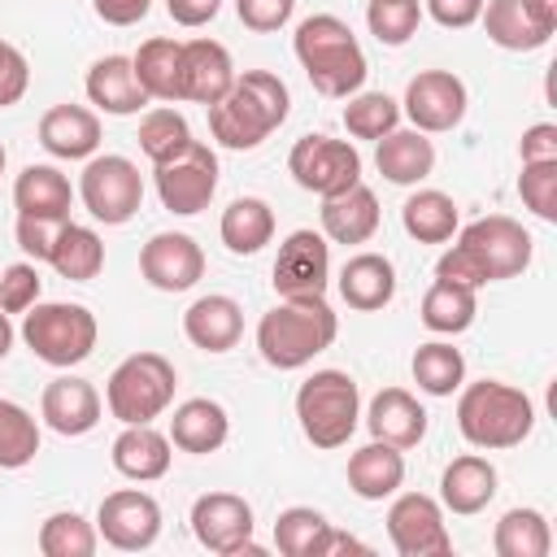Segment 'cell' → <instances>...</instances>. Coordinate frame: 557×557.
<instances>
[{
	"mask_svg": "<svg viewBox=\"0 0 557 557\" xmlns=\"http://www.w3.org/2000/svg\"><path fill=\"white\" fill-rule=\"evenodd\" d=\"M531 235L522 222L505 218V213H487L479 222H470L457 244L435 261V278L461 283V287H483V283H500L513 278L531 265Z\"/></svg>",
	"mask_w": 557,
	"mask_h": 557,
	"instance_id": "1",
	"label": "cell"
},
{
	"mask_svg": "<svg viewBox=\"0 0 557 557\" xmlns=\"http://www.w3.org/2000/svg\"><path fill=\"white\" fill-rule=\"evenodd\" d=\"M287 109H292V96L278 74L244 70V74H235V87L218 104H209V131L222 148L248 152L270 131H278L287 122Z\"/></svg>",
	"mask_w": 557,
	"mask_h": 557,
	"instance_id": "2",
	"label": "cell"
},
{
	"mask_svg": "<svg viewBox=\"0 0 557 557\" xmlns=\"http://www.w3.org/2000/svg\"><path fill=\"white\" fill-rule=\"evenodd\" d=\"M292 48H296V61H300V70L309 74V83H313L322 96H331V100H348L352 91H361V83H366V74H370L357 35H352L348 22L335 17V13H313V17H305V22L296 26Z\"/></svg>",
	"mask_w": 557,
	"mask_h": 557,
	"instance_id": "3",
	"label": "cell"
},
{
	"mask_svg": "<svg viewBox=\"0 0 557 557\" xmlns=\"http://www.w3.org/2000/svg\"><path fill=\"white\" fill-rule=\"evenodd\" d=\"M339 335V318L322 296H296L261 313L257 322V352L274 370H300L318 352H326Z\"/></svg>",
	"mask_w": 557,
	"mask_h": 557,
	"instance_id": "4",
	"label": "cell"
},
{
	"mask_svg": "<svg viewBox=\"0 0 557 557\" xmlns=\"http://www.w3.org/2000/svg\"><path fill=\"white\" fill-rule=\"evenodd\" d=\"M457 431L487 453L518 448L535 431V405L522 387H509L500 379H479L457 387Z\"/></svg>",
	"mask_w": 557,
	"mask_h": 557,
	"instance_id": "5",
	"label": "cell"
},
{
	"mask_svg": "<svg viewBox=\"0 0 557 557\" xmlns=\"http://www.w3.org/2000/svg\"><path fill=\"white\" fill-rule=\"evenodd\" d=\"M296 418L313 448H344L361 422L357 379L344 370H313L296 392Z\"/></svg>",
	"mask_w": 557,
	"mask_h": 557,
	"instance_id": "6",
	"label": "cell"
},
{
	"mask_svg": "<svg viewBox=\"0 0 557 557\" xmlns=\"http://www.w3.org/2000/svg\"><path fill=\"white\" fill-rule=\"evenodd\" d=\"M96 335H100V326H96V313L87 305H70V300H44L39 305L35 300L22 313L26 348L39 361L57 366V370H70V366L87 361L91 348H96Z\"/></svg>",
	"mask_w": 557,
	"mask_h": 557,
	"instance_id": "7",
	"label": "cell"
},
{
	"mask_svg": "<svg viewBox=\"0 0 557 557\" xmlns=\"http://www.w3.org/2000/svg\"><path fill=\"white\" fill-rule=\"evenodd\" d=\"M174 387H178V374L161 352H131L109 374L104 405L122 426H135V422L161 418L174 400Z\"/></svg>",
	"mask_w": 557,
	"mask_h": 557,
	"instance_id": "8",
	"label": "cell"
},
{
	"mask_svg": "<svg viewBox=\"0 0 557 557\" xmlns=\"http://www.w3.org/2000/svg\"><path fill=\"white\" fill-rule=\"evenodd\" d=\"M78 196H83V209L104 222V226H122L139 213L144 205V178H139V165L131 157H117V152H104V157H87L83 174H78Z\"/></svg>",
	"mask_w": 557,
	"mask_h": 557,
	"instance_id": "9",
	"label": "cell"
},
{
	"mask_svg": "<svg viewBox=\"0 0 557 557\" xmlns=\"http://www.w3.org/2000/svg\"><path fill=\"white\" fill-rule=\"evenodd\" d=\"M287 170L296 178V187L313 191V196H335L352 183H361V157L348 139H331V135H300L287 152Z\"/></svg>",
	"mask_w": 557,
	"mask_h": 557,
	"instance_id": "10",
	"label": "cell"
},
{
	"mask_svg": "<svg viewBox=\"0 0 557 557\" xmlns=\"http://www.w3.org/2000/svg\"><path fill=\"white\" fill-rule=\"evenodd\" d=\"M213 191H218V157L200 139H191L174 161L157 165V196L178 218H191V213L209 209Z\"/></svg>",
	"mask_w": 557,
	"mask_h": 557,
	"instance_id": "11",
	"label": "cell"
},
{
	"mask_svg": "<svg viewBox=\"0 0 557 557\" xmlns=\"http://www.w3.org/2000/svg\"><path fill=\"white\" fill-rule=\"evenodd\" d=\"M387 535L400 557H448L453 535L444 522V505L426 492H400L387 509Z\"/></svg>",
	"mask_w": 557,
	"mask_h": 557,
	"instance_id": "12",
	"label": "cell"
},
{
	"mask_svg": "<svg viewBox=\"0 0 557 557\" xmlns=\"http://www.w3.org/2000/svg\"><path fill=\"white\" fill-rule=\"evenodd\" d=\"M191 535L200 540V548L218 553V557H235V553H261L252 544V505L235 492H205L191 505Z\"/></svg>",
	"mask_w": 557,
	"mask_h": 557,
	"instance_id": "13",
	"label": "cell"
},
{
	"mask_svg": "<svg viewBox=\"0 0 557 557\" xmlns=\"http://www.w3.org/2000/svg\"><path fill=\"white\" fill-rule=\"evenodd\" d=\"M466 104H470V96H466V83L457 74H448V70H422V74L409 78L405 100H400V113L413 122V131L444 135V131L461 126Z\"/></svg>",
	"mask_w": 557,
	"mask_h": 557,
	"instance_id": "14",
	"label": "cell"
},
{
	"mask_svg": "<svg viewBox=\"0 0 557 557\" xmlns=\"http://www.w3.org/2000/svg\"><path fill=\"white\" fill-rule=\"evenodd\" d=\"M326 283H331V244H326V235H318L309 226L292 231L278 244V257H274V292L283 300L326 296Z\"/></svg>",
	"mask_w": 557,
	"mask_h": 557,
	"instance_id": "15",
	"label": "cell"
},
{
	"mask_svg": "<svg viewBox=\"0 0 557 557\" xmlns=\"http://www.w3.org/2000/svg\"><path fill=\"white\" fill-rule=\"evenodd\" d=\"M96 531L104 544L122 548V553H139V548H152L157 535H161V505L139 492V487H122V492H109L100 500V513H96Z\"/></svg>",
	"mask_w": 557,
	"mask_h": 557,
	"instance_id": "16",
	"label": "cell"
},
{
	"mask_svg": "<svg viewBox=\"0 0 557 557\" xmlns=\"http://www.w3.org/2000/svg\"><path fill=\"white\" fill-rule=\"evenodd\" d=\"M139 274L148 287L157 292H187L200 283L205 274V252L191 235L183 231H157L144 248H139Z\"/></svg>",
	"mask_w": 557,
	"mask_h": 557,
	"instance_id": "17",
	"label": "cell"
},
{
	"mask_svg": "<svg viewBox=\"0 0 557 557\" xmlns=\"http://www.w3.org/2000/svg\"><path fill=\"white\" fill-rule=\"evenodd\" d=\"M235 87V61L218 39H187L178 61V100L218 104Z\"/></svg>",
	"mask_w": 557,
	"mask_h": 557,
	"instance_id": "18",
	"label": "cell"
},
{
	"mask_svg": "<svg viewBox=\"0 0 557 557\" xmlns=\"http://www.w3.org/2000/svg\"><path fill=\"white\" fill-rule=\"evenodd\" d=\"M39 418L57 431V435H87L100 422V392L78 379V374H61L44 387L39 396Z\"/></svg>",
	"mask_w": 557,
	"mask_h": 557,
	"instance_id": "19",
	"label": "cell"
},
{
	"mask_svg": "<svg viewBox=\"0 0 557 557\" xmlns=\"http://www.w3.org/2000/svg\"><path fill=\"white\" fill-rule=\"evenodd\" d=\"M487 39L505 52H535L553 39V22H544L531 0H483V13H479Z\"/></svg>",
	"mask_w": 557,
	"mask_h": 557,
	"instance_id": "20",
	"label": "cell"
},
{
	"mask_svg": "<svg viewBox=\"0 0 557 557\" xmlns=\"http://www.w3.org/2000/svg\"><path fill=\"white\" fill-rule=\"evenodd\" d=\"M183 335L200 352H226V348H235L239 335H244V309H239V300H231L222 292H209V296L191 300L187 313H183Z\"/></svg>",
	"mask_w": 557,
	"mask_h": 557,
	"instance_id": "21",
	"label": "cell"
},
{
	"mask_svg": "<svg viewBox=\"0 0 557 557\" xmlns=\"http://www.w3.org/2000/svg\"><path fill=\"white\" fill-rule=\"evenodd\" d=\"M366 426H370L374 440H383V444H392V448L405 453V448L422 444V435H426V409L418 405L413 392H405V387H383V392L370 400V409H366Z\"/></svg>",
	"mask_w": 557,
	"mask_h": 557,
	"instance_id": "22",
	"label": "cell"
},
{
	"mask_svg": "<svg viewBox=\"0 0 557 557\" xmlns=\"http://www.w3.org/2000/svg\"><path fill=\"white\" fill-rule=\"evenodd\" d=\"M492 496H496V466H492L487 457L461 453V457H453V461L444 466V474H440V505H444L448 513L470 518V513L487 509Z\"/></svg>",
	"mask_w": 557,
	"mask_h": 557,
	"instance_id": "23",
	"label": "cell"
},
{
	"mask_svg": "<svg viewBox=\"0 0 557 557\" xmlns=\"http://www.w3.org/2000/svg\"><path fill=\"white\" fill-rule=\"evenodd\" d=\"M39 144L61 161L96 157L100 148V117L87 104H52L39 117Z\"/></svg>",
	"mask_w": 557,
	"mask_h": 557,
	"instance_id": "24",
	"label": "cell"
},
{
	"mask_svg": "<svg viewBox=\"0 0 557 557\" xmlns=\"http://www.w3.org/2000/svg\"><path fill=\"white\" fill-rule=\"evenodd\" d=\"M170 435H161L152 422H135V426H122L117 440H113V470L131 483H152L170 470Z\"/></svg>",
	"mask_w": 557,
	"mask_h": 557,
	"instance_id": "25",
	"label": "cell"
},
{
	"mask_svg": "<svg viewBox=\"0 0 557 557\" xmlns=\"http://www.w3.org/2000/svg\"><path fill=\"white\" fill-rule=\"evenodd\" d=\"M87 100H91L100 113L131 117V113H139V109L148 104V91L139 87L131 57L109 52V57L91 61V70H87Z\"/></svg>",
	"mask_w": 557,
	"mask_h": 557,
	"instance_id": "26",
	"label": "cell"
},
{
	"mask_svg": "<svg viewBox=\"0 0 557 557\" xmlns=\"http://www.w3.org/2000/svg\"><path fill=\"white\" fill-rule=\"evenodd\" d=\"M374 231H379V196L366 183L322 196V235L331 244H366Z\"/></svg>",
	"mask_w": 557,
	"mask_h": 557,
	"instance_id": "27",
	"label": "cell"
},
{
	"mask_svg": "<svg viewBox=\"0 0 557 557\" xmlns=\"http://www.w3.org/2000/svg\"><path fill=\"white\" fill-rule=\"evenodd\" d=\"M335 283H339V296H344L348 309L379 313L396 296V265L383 252H357V257L344 261V270H339Z\"/></svg>",
	"mask_w": 557,
	"mask_h": 557,
	"instance_id": "28",
	"label": "cell"
},
{
	"mask_svg": "<svg viewBox=\"0 0 557 557\" xmlns=\"http://www.w3.org/2000/svg\"><path fill=\"white\" fill-rule=\"evenodd\" d=\"M226 435H231V418H226V409H222L218 400H209V396L183 400V405L174 409V418H170V444L183 448V453H196V457L218 453V448L226 444Z\"/></svg>",
	"mask_w": 557,
	"mask_h": 557,
	"instance_id": "29",
	"label": "cell"
},
{
	"mask_svg": "<svg viewBox=\"0 0 557 557\" xmlns=\"http://www.w3.org/2000/svg\"><path fill=\"white\" fill-rule=\"evenodd\" d=\"M374 165L387 183L396 187H413L435 170V144L422 131H387L383 139H374Z\"/></svg>",
	"mask_w": 557,
	"mask_h": 557,
	"instance_id": "30",
	"label": "cell"
},
{
	"mask_svg": "<svg viewBox=\"0 0 557 557\" xmlns=\"http://www.w3.org/2000/svg\"><path fill=\"white\" fill-rule=\"evenodd\" d=\"M13 205H17V218L65 222L70 205H74V187L57 165H26L13 183Z\"/></svg>",
	"mask_w": 557,
	"mask_h": 557,
	"instance_id": "31",
	"label": "cell"
},
{
	"mask_svg": "<svg viewBox=\"0 0 557 557\" xmlns=\"http://www.w3.org/2000/svg\"><path fill=\"white\" fill-rule=\"evenodd\" d=\"M405 483V457L400 448L383 444V440H370L361 444L352 457H348V487L361 496V500H383V496H396Z\"/></svg>",
	"mask_w": 557,
	"mask_h": 557,
	"instance_id": "32",
	"label": "cell"
},
{
	"mask_svg": "<svg viewBox=\"0 0 557 557\" xmlns=\"http://www.w3.org/2000/svg\"><path fill=\"white\" fill-rule=\"evenodd\" d=\"M218 235H222L226 252L252 257V252H261V248L274 239V209H270L261 196H239V200H231V205L222 209Z\"/></svg>",
	"mask_w": 557,
	"mask_h": 557,
	"instance_id": "33",
	"label": "cell"
},
{
	"mask_svg": "<svg viewBox=\"0 0 557 557\" xmlns=\"http://www.w3.org/2000/svg\"><path fill=\"white\" fill-rule=\"evenodd\" d=\"M400 222H405V235L418 239V244H448L457 235V200L448 191H435V187H422L405 200L400 209Z\"/></svg>",
	"mask_w": 557,
	"mask_h": 557,
	"instance_id": "34",
	"label": "cell"
},
{
	"mask_svg": "<svg viewBox=\"0 0 557 557\" xmlns=\"http://www.w3.org/2000/svg\"><path fill=\"white\" fill-rule=\"evenodd\" d=\"M48 265L61 278H70V283H87V278H96L104 270V239L91 226H78V222L65 218L61 231H57V244H52Z\"/></svg>",
	"mask_w": 557,
	"mask_h": 557,
	"instance_id": "35",
	"label": "cell"
},
{
	"mask_svg": "<svg viewBox=\"0 0 557 557\" xmlns=\"http://www.w3.org/2000/svg\"><path fill=\"white\" fill-rule=\"evenodd\" d=\"M178 61H183V44L178 39L157 35V39L139 44L131 65H135V78L148 91V100H165V104L178 100Z\"/></svg>",
	"mask_w": 557,
	"mask_h": 557,
	"instance_id": "36",
	"label": "cell"
},
{
	"mask_svg": "<svg viewBox=\"0 0 557 557\" xmlns=\"http://www.w3.org/2000/svg\"><path fill=\"white\" fill-rule=\"evenodd\" d=\"M474 313H479L474 287L435 278V283L426 287V296H422V326L435 331V335H461V331H470Z\"/></svg>",
	"mask_w": 557,
	"mask_h": 557,
	"instance_id": "37",
	"label": "cell"
},
{
	"mask_svg": "<svg viewBox=\"0 0 557 557\" xmlns=\"http://www.w3.org/2000/svg\"><path fill=\"white\" fill-rule=\"evenodd\" d=\"M496 557H548L553 531L540 509H509L492 531Z\"/></svg>",
	"mask_w": 557,
	"mask_h": 557,
	"instance_id": "38",
	"label": "cell"
},
{
	"mask_svg": "<svg viewBox=\"0 0 557 557\" xmlns=\"http://www.w3.org/2000/svg\"><path fill=\"white\" fill-rule=\"evenodd\" d=\"M409 370H413V383H418L426 396H453V392L466 383V357H461V348H453V344H444V339L418 344Z\"/></svg>",
	"mask_w": 557,
	"mask_h": 557,
	"instance_id": "39",
	"label": "cell"
},
{
	"mask_svg": "<svg viewBox=\"0 0 557 557\" xmlns=\"http://www.w3.org/2000/svg\"><path fill=\"white\" fill-rule=\"evenodd\" d=\"M326 531H331V522L313 505H292L274 518V544L283 557H322Z\"/></svg>",
	"mask_w": 557,
	"mask_h": 557,
	"instance_id": "40",
	"label": "cell"
},
{
	"mask_svg": "<svg viewBox=\"0 0 557 557\" xmlns=\"http://www.w3.org/2000/svg\"><path fill=\"white\" fill-rule=\"evenodd\" d=\"M39 453V422L26 405L0 396V470H22Z\"/></svg>",
	"mask_w": 557,
	"mask_h": 557,
	"instance_id": "41",
	"label": "cell"
},
{
	"mask_svg": "<svg viewBox=\"0 0 557 557\" xmlns=\"http://www.w3.org/2000/svg\"><path fill=\"white\" fill-rule=\"evenodd\" d=\"M135 139H139V152L152 165H165L191 144V126H187V117L178 109H152V113L139 117V135Z\"/></svg>",
	"mask_w": 557,
	"mask_h": 557,
	"instance_id": "42",
	"label": "cell"
},
{
	"mask_svg": "<svg viewBox=\"0 0 557 557\" xmlns=\"http://www.w3.org/2000/svg\"><path fill=\"white\" fill-rule=\"evenodd\" d=\"M96 544H100V531L74 509L48 513L39 527V553L44 557H91Z\"/></svg>",
	"mask_w": 557,
	"mask_h": 557,
	"instance_id": "43",
	"label": "cell"
},
{
	"mask_svg": "<svg viewBox=\"0 0 557 557\" xmlns=\"http://www.w3.org/2000/svg\"><path fill=\"white\" fill-rule=\"evenodd\" d=\"M400 126V104L387 91H352L344 104V131L352 139H383Z\"/></svg>",
	"mask_w": 557,
	"mask_h": 557,
	"instance_id": "44",
	"label": "cell"
},
{
	"mask_svg": "<svg viewBox=\"0 0 557 557\" xmlns=\"http://www.w3.org/2000/svg\"><path fill=\"white\" fill-rule=\"evenodd\" d=\"M366 26L379 44L405 48L422 26V4L418 0H370L366 4Z\"/></svg>",
	"mask_w": 557,
	"mask_h": 557,
	"instance_id": "45",
	"label": "cell"
},
{
	"mask_svg": "<svg viewBox=\"0 0 557 557\" xmlns=\"http://www.w3.org/2000/svg\"><path fill=\"white\" fill-rule=\"evenodd\" d=\"M518 196L540 222H557V161H522Z\"/></svg>",
	"mask_w": 557,
	"mask_h": 557,
	"instance_id": "46",
	"label": "cell"
},
{
	"mask_svg": "<svg viewBox=\"0 0 557 557\" xmlns=\"http://www.w3.org/2000/svg\"><path fill=\"white\" fill-rule=\"evenodd\" d=\"M39 287H44V278H39L35 261H13L0 274V309L4 313H26L39 300Z\"/></svg>",
	"mask_w": 557,
	"mask_h": 557,
	"instance_id": "47",
	"label": "cell"
},
{
	"mask_svg": "<svg viewBox=\"0 0 557 557\" xmlns=\"http://www.w3.org/2000/svg\"><path fill=\"white\" fill-rule=\"evenodd\" d=\"M292 9H296V0H235L239 22H244L248 30H257V35L283 30V26L292 22Z\"/></svg>",
	"mask_w": 557,
	"mask_h": 557,
	"instance_id": "48",
	"label": "cell"
},
{
	"mask_svg": "<svg viewBox=\"0 0 557 557\" xmlns=\"http://www.w3.org/2000/svg\"><path fill=\"white\" fill-rule=\"evenodd\" d=\"M57 231H61V222H52V218H17V226H13V235H17V248H22V252H26L35 265L52 257Z\"/></svg>",
	"mask_w": 557,
	"mask_h": 557,
	"instance_id": "49",
	"label": "cell"
},
{
	"mask_svg": "<svg viewBox=\"0 0 557 557\" xmlns=\"http://www.w3.org/2000/svg\"><path fill=\"white\" fill-rule=\"evenodd\" d=\"M26 83H30V65H26V57H22L9 39H0V109L17 104V100L26 96Z\"/></svg>",
	"mask_w": 557,
	"mask_h": 557,
	"instance_id": "50",
	"label": "cell"
},
{
	"mask_svg": "<svg viewBox=\"0 0 557 557\" xmlns=\"http://www.w3.org/2000/svg\"><path fill=\"white\" fill-rule=\"evenodd\" d=\"M426 13H431L440 26H448V30H466V26L479 22L483 0H426Z\"/></svg>",
	"mask_w": 557,
	"mask_h": 557,
	"instance_id": "51",
	"label": "cell"
},
{
	"mask_svg": "<svg viewBox=\"0 0 557 557\" xmlns=\"http://www.w3.org/2000/svg\"><path fill=\"white\" fill-rule=\"evenodd\" d=\"M518 157L522 161H557V126L553 122L527 126L522 139H518Z\"/></svg>",
	"mask_w": 557,
	"mask_h": 557,
	"instance_id": "52",
	"label": "cell"
},
{
	"mask_svg": "<svg viewBox=\"0 0 557 557\" xmlns=\"http://www.w3.org/2000/svg\"><path fill=\"white\" fill-rule=\"evenodd\" d=\"M91 9H96V17L109 22V26H135V22L148 17L152 0H91Z\"/></svg>",
	"mask_w": 557,
	"mask_h": 557,
	"instance_id": "53",
	"label": "cell"
},
{
	"mask_svg": "<svg viewBox=\"0 0 557 557\" xmlns=\"http://www.w3.org/2000/svg\"><path fill=\"white\" fill-rule=\"evenodd\" d=\"M218 9H222V0H165V13H170L178 26H187V30L213 22Z\"/></svg>",
	"mask_w": 557,
	"mask_h": 557,
	"instance_id": "54",
	"label": "cell"
},
{
	"mask_svg": "<svg viewBox=\"0 0 557 557\" xmlns=\"http://www.w3.org/2000/svg\"><path fill=\"white\" fill-rule=\"evenodd\" d=\"M331 553H370L361 540H352V535H344V531H326V540H322V557H331Z\"/></svg>",
	"mask_w": 557,
	"mask_h": 557,
	"instance_id": "55",
	"label": "cell"
},
{
	"mask_svg": "<svg viewBox=\"0 0 557 557\" xmlns=\"http://www.w3.org/2000/svg\"><path fill=\"white\" fill-rule=\"evenodd\" d=\"M9 348H13V322H9V313L0 309V361L9 357Z\"/></svg>",
	"mask_w": 557,
	"mask_h": 557,
	"instance_id": "56",
	"label": "cell"
},
{
	"mask_svg": "<svg viewBox=\"0 0 557 557\" xmlns=\"http://www.w3.org/2000/svg\"><path fill=\"white\" fill-rule=\"evenodd\" d=\"M531 9H535L544 22H553V26H557V0H531Z\"/></svg>",
	"mask_w": 557,
	"mask_h": 557,
	"instance_id": "57",
	"label": "cell"
},
{
	"mask_svg": "<svg viewBox=\"0 0 557 557\" xmlns=\"http://www.w3.org/2000/svg\"><path fill=\"white\" fill-rule=\"evenodd\" d=\"M0 174H4V144H0Z\"/></svg>",
	"mask_w": 557,
	"mask_h": 557,
	"instance_id": "58",
	"label": "cell"
}]
</instances>
